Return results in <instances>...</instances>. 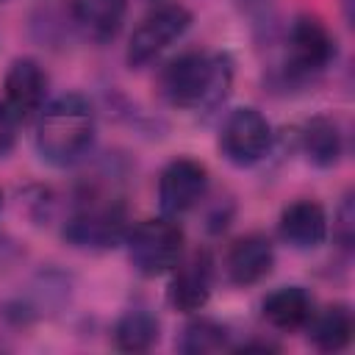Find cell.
Returning <instances> with one entry per match:
<instances>
[{
	"label": "cell",
	"instance_id": "obj_1",
	"mask_svg": "<svg viewBox=\"0 0 355 355\" xmlns=\"http://www.w3.org/2000/svg\"><path fill=\"white\" fill-rule=\"evenodd\" d=\"M236 64L230 53L186 50L175 55L158 78L161 97L180 108L197 114H216L233 89Z\"/></svg>",
	"mask_w": 355,
	"mask_h": 355
},
{
	"label": "cell",
	"instance_id": "obj_2",
	"mask_svg": "<svg viewBox=\"0 0 355 355\" xmlns=\"http://www.w3.org/2000/svg\"><path fill=\"white\" fill-rule=\"evenodd\" d=\"M97 116L89 97L78 92L58 94L55 100L44 103L36 114V133L33 144L44 164L50 166H75L83 161L94 144Z\"/></svg>",
	"mask_w": 355,
	"mask_h": 355
},
{
	"label": "cell",
	"instance_id": "obj_3",
	"mask_svg": "<svg viewBox=\"0 0 355 355\" xmlns=\"http://www.w3.org/2000/svg\"><path fill=\"white\" fill-rule=\"evenodd\" d=\"M283 61L275 67L272 80L280 89L316 83L336 61V36L316 14H297L283 31Z\"/></svg>",
	"mask_w": 355,
	"mask_h": 355
},
{
	"label": "cell",
	"instance_id": "obj_4",
	"mask_svg": "<svg viewBox=\"0 0 355 355\" xmlns=\"http://www.w3.org/2000/svg\"><path fill=\"white\" fill-rule=\"evenodd\" d=\"M80 200L83 202L64 222L61 239L69 247L89 252H105L125 244V236L130 230L125 202L103 191H86Z\"/></svg>",
	"mask_w": 355,
	"mask_h": 355
},
{
	"label": "cell",
	"instance_id": "obj_5",
	"mask_svg": "<svg viewBox=\"0 0 355 355\" xmlns=\"http://www.w3.org/2000/svg\"><path fill=\"white\" fill-rule=\"evenodd\" d=\"M125 250H128L130 266L141 277H161V275H169L183 258L186 236L178 219H169L161 214L155 219L130 225L125 236Z\"/></svg>",
	"mask_w": 355,
	"mask_h": 355
},
{
	"label": "cell",
	"instance_id": "obj_6",
	"mask_svg": "<svg viewBox=\"0 0 355 355\" xmlns=\"http://www.w3.org/2000/svg\"><path fill=\"white\" fill-rule=\"evenodd\" d=\"M194 17L186 6L180 3H161L155 6L130 33L128 39V50H125V61L128 67H147L150 61H155L164 50H169L175 42H180L186 36V31L191 28Z\"/></svg>",
	"mask_w": 355,
	"mask_h": 355
},
{
	"label": "cell",
	"instance_id": "obj_7",
	"mask_svg": "<svg viewBox=\"0 0 355 355\" xmlns=\"http://www.w3.org/2000/svg\"><path fill=\"white\" fill-rule=\"evenodd\" d=\"M275 133L269 119L255 105H239L225 114L219 125V150L233 166H255L272 150Z\"/></svg>",
	"mask_w": 355,
	"mask_h": 355
},
{
	"label": "cell",
	"instance_id": "obj_8",
	"mask_svg": "<svg viewBox=\"0 0 355 355\" xmlns=\"http://www.w3.org/2000/svg\"><path fill=\"white\" fill-rule=\"evenodd\" d=\"M208 194V169L197 158H172L158 175V208L169 219L194 211Z\"/></svg>",
	"mask_w": 355,
	"mask_h": 355
},
{
	"label": "cell",
	"instance_id": "obj_9",
	"mask_svg": "<svg viewBox=\"0 0 355 355\" xmlns=\"http://www.w3.org/2000/svg\"><path fill=\"white\" fill-rule=\"evenodd\" d=\"M214 291V258L205 250L183 255L169 272L166 300L180 313H200Z\"/></svg>",
	"mask_w": 355,
	"mask_h": 355
},
{
	"label": "cell",
	"instance_id": "obj_10",
	"mask_svg": "<svg viewBox=\"0 0 355 355\" xmlns=\"http://www.w3.org/2000/svg\"><path fill=\"white\" fill-rule=\"evenodd\" d=\"M44 100H47V72L42 69V64L31 55L14 58L3 78V103L25 125L28 119H36Z\"/></svg>",
	"mask_w": 355,
	"mask_h": 355
},
{
	"label": "cell",
	"instance_id": "obj_11",
	"mask_svg": "<svg viewBox=\"0 0 355 355\" xmlns=\"http://www.w3.org/2000/svg\"><path fill=\"white\" fill-rule=\"evenodd\" d=\"M275 266V244L263 233H247L236 239L225 255V275L233 286L247 288L261 283Z\"/></svg>",
	"mask_w": 355,
	"mask_h": 355
},
{
	"label": "cell",
	"instance_id": "obj_12",
	"mask_svg": "<svg viewBox=\"0 0 355 355\" xmlns=\"http://www.w3.org/2000/svg\"><path fill=\"white\" fill-rule=\"evenodd\" d=\"M277 230H280V239L288 247H294V250H316L319 244H324V239L330 233L327 211L316 200H308V197L294 200L280 211Z\"/></svg>",
	"mask_w": 355,
	"mask_h": 355
},
{
	"label": "cell",
	"instance_id": "obj_13",
	"mask_svg": "<svg viewBox=\"0 0 355 355\" xmlns=\"http://www.w3.org/2000/svg\"><path fill=\"white\" fill-rule=\"evenodd\" d=\"M128 14V0H72L69 3V22L97 44L114 42L122 31Z\"/></svg>",
	"mask_w": 355,
	"mask_h": 355
},
{
	"label": "cell",
	"instance_id": "obj_14",
	"mask_svg": "<svg viewBox=\"0 0 355 355\" xmlns=\"http://www.w3.org/2000/svg\"><path fill=\"white\" fill-rule=\"evenodd\" d=\"M300 150L316 169H333L344 155V130L333 116H311L300 128Z\"/></svg>",
	"mask_w": 355,
	"mask_h": 355
},
{
	"label": "cell",
	"instance_id": "obj_15",
	"mask_svg": "<svg viewBox=\"0 0 355 355\" xmlns=\"http://www.w3.org/2000/svg\"><path fill=\"white\" fill-rule=\"evenodd\" d=\"M311 313H313V297L302 286H280L269 291L261 302V316L266 319V324L283 333L302 330Z\"/></svg>",
	"mask_w": 355,
	"mask_h": 355
},
{
	"label": "cell",
	"instance_id": "obj_16",
	"mask_svg": "<svg viewBox=\"0 0 355 355\" xmlns=\"http://www.w3.org/2000/svg\"><path fill=\"white\" fill-rule=\"evenodd\" d=\"M302 330H308V341L319 352H341L352 341L355 319H352L349 305L333 302V305H327L322 311L313 308V313H311V319L305 322Z\"/></svg>",
	"mask_w": 355,
	"mask_h": 355
},
{
	"label": "cell",
	"instance_id": "obj_17",
	"mask_svg": "<svg viewBox=\"0 0 355 355\" xmlns=\"http://www.w3.org/2000/svg\"><path fill=\"white\" fill-rule=\"evenodd\" d=\"M158 336H161V324L158 319L147 311V308H130L125 311L114 327H111V338H114V347L119 352H147L158 344Z\"/></svg>",
	"mask_w": 355,
	"mask_h": 355
},
{
	"label": "cell",
	"instance_id": "obj_18",
	"mask_svg": "<svg viewBox=\"0 0 355 355\" xmlns=\"http://www.w3.org/2000/svg\"><path fill=\"white\" fill-rule=\"evenodd\" d=\"M230 333L225 324H219L216 319H208V316H191L175 347L186 355H208V352H222V349H230Z\"/></svg>",
	"mask_w": 355,
	"mask_h": 355
},
{
	"label": "cell",
	"instance_id": "obj_19",
	"mask_svg": "<svg viewBox=\"0 0 355 355\" xmlns=\"http://www.w3.org/2000/svg\"><path fill=\"white\" fill-rule=\"evenodd\" d=\"M241 14L255 36V42L263 47H275L283 39V28H280V14L275 0H239Z\"/></svg>",
	"mask_w": 355,
	"mask_h": 355
},
{
	"label": "cell",
	"instance_id": "obj_20",
	"mask_svg": "<svg viewBox=\"0 0 355 355\" xmlns=\"http://www.w3.org/2000/svg\"><path fill=\"white\" fill-rule=\"evenodd\" d=\"M333 239L341 250H352V239H355V202L352 194H344L336 214H333Z\"/></svg>",
	"mask_w": 355,
	"mask_h": 355
},
{
	"label": "cell",
	"instance_id": "obj_21",
	"mask_svg": "<svg viewBox=\"0 0 355 355\" xmlns=\"http://www.w3.org/2000/svg\"><path fill=\"white\" fill-rule=\"evenodd\" d=\"M19 119L14 116V111L0 100V158L11 153L14 141H17V133H19Z\"/></svg>",
	"mask_w": 355,
	"mask_h": 355
},
{
	"label": "cell",
	"instance_id": "obj_22",
	"mask_svg": "<svg viewBox=\"0 0 355 355\" xmlns=\"http://www.w3.org/2000/svg\"><path fill=\"white\" fill-rule=\"evenodd\" d=\"M341 14H344L347 25H352V19H355V0H341Z\"/></svg>",
	"mask_w": 355,
	"mask_h": 355
},
{
	"label": "cell",
	"instance_id": "obj_23",
	"mask_svg": "<svg viewBox=\"0 0 355 355\" xmlns=\"http://www.w3.org/2000/svg\"><path fill=\"white\" fill-rule=\"evenodd\" d=\"M0 211H3V191H0Z\"/></svg>",
	"mask_w": 355,
	"mask_h": 355
},
{
	"label": "cell",
	"instance_id": "obj_24",
	"mask_svg": "<svg viewBox=\"0 0 355 355\" xmlns=\"http://www.w3.org/2000/svg\"><path fill=\"white\" fill-rule=\"evenodd\" d=\"M0 3H3V0H0Z\"/></svg>",
	"mask_w": 355,
	"mask_h": 355
}]
</instances>
